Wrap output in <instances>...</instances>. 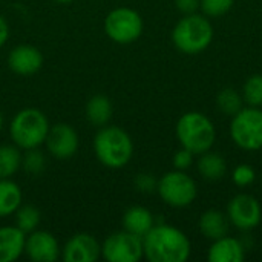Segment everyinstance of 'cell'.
I'll use <instances>...</instances> for the list:
<instances>
[{
    "instance_id": "ba28073f",
    "label": "cell",
    "mask_w": 262,
    "mask_h": 262,
    "mask_svg": "<svg viewBox=\"0 0 262 262\" xmlns=\"http://www.w3.org/2000/svg\"><path fill=\"white\" fill-rule=\"evenodd\" d=\"M143 17L138 11L120 6L112 9L104 18L106 35L118 45H130L143 34Z\"/></svg>"
},
{
    "instance_id": "6da1fadb",
    "label": "cell",
    "mask_w": 262,
    "mask_h": 262,
    "mask_svg": "<svg viewBox=\"0 0 262 262\" xmlns=\"http://www.w3.org/2000/svg\"><path fill=\"white\" fill-rule=\"evenodd\" d=\"M143 252L150 262H186L192 253V246L180 229L155 224L143 236Z\"/></svg>"
},
{
    "instance_id": "484cf974",
    "label": "cell",
    "mask_w": 262,
    "mask_h": 262,
    "mask_svg": "<svg viewBox=\"0 0 262 262\" xmlns=\"http://www.w3.org/2000/svg\"><path fill=\"white\" fill-rule=\"evenodd\" d=\"M21 166L28 173L40 175L46 167V157H45V154L41 150H38V147L28 149L26 154L21 158Z\"/></svg>"
},
{
    "instance_id": "603a6c76",
    "label": "cell",
    "mask_w": 262,
    "mask_h": 262,
    "mask_svg": "<svg viewBox=\"0 0 262 262\" xmlns=\"http://www.w3.org/2000/svg\"><path fill=\"white\" fill-rule=\"evenodd\" d=\"M216 106L224 115L233 117L236 112H239L244 107V100L236 89L224 88L216 97Z\"/></svg>"
},
{
    "instance_id": "3957f363",
    "label": "cell",
    "mask_w": 262,
    "mask_h": 262,
    "mask_svg": "<svg viewBox=\"0 0 262 262\" xmlns=\"http://www.w3.org/2000/svg\"><path fill=\"white\" fill-rule=\"evenodd\" d=\"M175 132L181 147L190 150L193 155H201L210 150L216 141V129L212 120L196 111L181 115Z\"/></svg>"
},
{
    "instance_id": "277c9868",
    "label": "cell",
    "mask_w": 262,
    "mask_h": 262,
    "mask_svg": "<svg viewBox=\"0 0 262 262\" xmlns=\"http://www.w3.org/2000/svg\"><path fill=\"white\" fill-rule=\"evenodd\" d=\"M213 40V28L206 15L186 14L172 29L175 48L187 55H196L206 51Z\"/></svg>"
},
{
    "instance_id": "30bf717a",
    "label": "cell",
    "mask_w": 262,
    "mask_h": 262,
    "mask_svg": "<svg viewBox=\"0 0 262 262\" xmlns=\"http://www.w3.org/2000/svg\"><path fill=\"white\" fill-rule=\"evenodd\" d=\"M227 218L238 230L249 232L259 226L262 220V209L259 201L249 195L239 193L233 196L227 206Z\"/></svg>"
},
{
    "instance_id": "f1b7e54d",
    "label": "cell",
    "mask_w": 262,
    "mask_h": 262,
    "mask_svg": "<svg viewBox=\"0 0 262 262\" xmlns=\"http://www.w3.org/2000/svg\"><path fill=\"white\" fill-rule=\"evenodd\" d=\"M134 186L138 192L141 193H152L157 190V186H158V180L152 175V173H147V172H143V173H138L134 180Z\"/></svg>"
},
{
    "instance_id": "9c48e42d",
    "label": "cell",
    "mask_w": 262,
    "mask_h": 262,
    "mask_svg": "<svg viewBox=\"0 0 262 262\" xmlns=\"http://www.w3.org/2000/svg\"><path fill=\"white\" fill-rule=\"evenodd\" d=\"M101 256L107 262H138L144 258L143 238L127 230L115 232L103 241Z\"/></svg>"
},
{
    "instance_id": "f546056e",
    "label": "cell",
    "mask_w": 262,
    "mask_h": 262,
    "mask_svg": "<svg viewBox=\"0 0 262 262\" xmlns=\"http://www.w3.org/2000/svg\"><path fill=\"white\" fill-rule=\"evenodd\" d=\"M172 161H173V167L177 170H187L193 164V154L190 150L181 147L180 150L175 152Z\"/></svg>"
},
{
    "instance_id": "d6a6232c",
    "label": "cell",
    "mask_w": 262,
    "mask_h": 262,
    "mask_svg": "<svg viewBox=\"0 0 262 262\" xmlns=\"http://www.w3.org/2000/svg\"><path fill=\"white\" fill-rule=\"evenodd\" d=\"M2 127H3V114L0 112V130H2Z\"/></svg>"
},
{
    "instance_id": "9a60e30c",
    "label": "cell",
    "mask_w": 262,
    "mask_h": 262,
    "mask_svg": "<svg viewBox=\"0 0 262 262\" xmlns=\"http://www.w3.org/2000/svg\"><path fill=\"white\" fill-rule=\"evenodd\" d=\"M207 259L210 262H243L246 259V247L239 239L226 235L212 241Z\"/></svg>"
},
{
    "instance_id": "8992f818",
    "label": "cell",
    "mask_w": 262,
    "mask_h": 262,
    "mask_svg": "<svg viewBox=\"0 0 262 262\" xmlns=\"http://www.w3.org/2000/svg\"><path fill=\"white\" fill-rule=\"evenodd\" d=\"M230 137L233 143L249 152L262 149V109L247 106L232 117Z\"/></svg>"
},
{
    "instance_id": "d4e9b609",
    "label": "cell",
    "mask_w": 262,
    "mask_h": 262,
    "mask_svg": "<svg viewBox=\"0 0 262 262\" xmlns=\"http://www.w3.org/2000/svg\"><path fill=\"white\" fill-rule=\"evenodd\" d=\"M243 100L247 106L262 107V74L250 75L243 88Z\"/></svg>"
},
{
    "instance_id": "7c38bea8",
    "label": "cell",
    "mask_w": 262,
    "mask_h": 262,
    "mask_svg": "<svg viewBox=\"0 0 262 262\" xmlns=\"http://www.w3.org/2000/svg\"><path fill=\"white\" fill-rule=\"evenodd\" d=\"M25 253L34 262H55L61 256L57 238L46 230H34L25 243Z\"/></svg>"
},
{
    "instance_id": "5bb4252c",
    "label": "cell",
    "mask_w": 262,
    "mask_h": 262,
    "mask_svg": "<svg viewBox=\"0 0 262 262\" xmlns=\"http://www.w3.org/2000/svg\"><path fill=\"white\" fill-rule=\"evenodd\" d=\"M8 66L17 75H34L43 66V54L32 45H18L8 54Z\"/></svg>"
},
{
    "instance_id": "4dcf8cb0",
    "label": "cell",
    "mask_w": 262,
    "mask_h": 262,
    "mask_svg": "<svg viewBox=\"0 0 262 262\" xmlns=\"http://www.w3.org/2000/svg\"><path fill=\"white\" fill-rule=\"evenodd\" d=\"M175 6L180 12L186 14H193L200 9V3L201 0H173Z\"/></svg>"
},
{
    "instance_id": "4316f807",
    "label": "cell",
    "mask_w": 262,
    "mask_h": 262,
    "mask_svg": "<svg viewBox=\"0 0 262 262\" xmlns=\"http://www.w3.org/2000/svg\"><path fill=\"white\" fill-rule=\"evenodd\" d=\"M233 3L235 0H201L200 8L203 9V14L206 17L218 18L226 15L232 9Z\"/></svg>"
},
{
    "instance_id": "7402d4cb",
    "label": "cell",
    "mask_w": 262,
    "mask_h": 262,
    "mask_svg": "<svg viewBox=\"0 0 262 262\" xmlns=\"http://www.w3.org/2000/svg\"><path fill=\"white\" fill-rule=\"evenodd\" d=\"M21 152L15 144L0 146V180L11 178L21 167Z\"/></svg>"
},
{
    "instance_id": "5b68a950",
    "label": "cell",
    "mask_w": 262,
    "mask_h": 262,
    "mask_svg": "<svg viewBox=\"0 0 262 262\" xmlns=\"http://www.w3.org/2000/svg\"><path fill=\"white\" fill-rule=\"evenodd\" d=\"M49 127V120L40 109L25 107L11 120L9 135L17 147L28 150L45 144Z\"/></svg>"
},
{
    "instance_id": "2e32d148",
    "label": "cell",
    "mask_w": 262,
    "mask_h": 262,
    "mask_svg": "<svg viewBox=\"0 0 262 262\" xmlns=\"http://www.w3.org/2000/svg\"><path fill=\"white\" fill-rule=\"evenodd\" d=\"M26 233L17 226L0 227V262L17 261L25 253Z\"/></svg>"
},
{
    "instance_id": "52a82bcc",
    "label": "cell",
    "mask_w": 262,
    "mask_h": 262,
    "mask_svg": "<svg viewBox=\"0 0 262 262\" xmlns=\"http://www.w3.org/2000/svg\"><path fill=\"white\" fill-rule=\"evenodd\" d=\"M157 192L160 198L170 207L190 206L198 193L195 180L186 173V170H170L158 180Z\"/></svg>"
},
{
    "instance_id": "8fae6325",
    "label": "cell",
    "mask_w": 262,
    "mask_h": 262,
    "mask_svg": "<svg viewBox=\"0 0 262 262\" xmlns=\"http://www.w3.org/2000/svg\"><path fill=\"white\" fill-rule=\"evenodd\" d=\"M48 152L57 160H68L74 157L80 146L77 130L68 123H58L49 127L45 140Z\"/></svg>"
},
{
    "instance_id": "44dd1931",
    "label": "cell",
    "mask_w": 262,
    "mask_h": 262,
    "mask_svg": "<svg viewBox=\"0 0 262 262\" xmlns=\"http://www.w3.org/2000/svg\"><path fill=\"white\" fill-rule=\"evenodd\" d=\"M23 193L17 183L11 178L0 180V218H6L21 206Z\"/></svg>"
},
{
    "instance_id": "836d02e7",
    "label": "cell",
    "mask_w": 262,
    "mask_h": 262,
    "mask_svg": "<svg viewBox=\"0 0 262 262\" xmlns=\"http://www.w3.org/2000/svg\"><path fill=\"white\" fill-rule=\"evenodd\" d=\"M54 2H57V3H71L72 0H54Z\"/></svg>"
},
{
    "instance_id": "83f0119b",
    "label": "cell",
    "mask_w": 262,
    "mask_h": 262,
    "mask_svg": "<svg viewBox=\"0 0 262 262\" xmlns=\"http://www.w3.org/2000/svg\"><path fill=\"white\" fill-rule=\"evenodd\" d=\"M256 178V172L249 164H239L232 172V180L238 187H247L250 186Z\"/></svg>"
},
{
    "instance_id": "1f68e13d",
    "label": "cell",
    "mask_w": 262,
    "mask_h": 262,
    "mask_svg": "<svg viewBox=\"0 0 262 262\" xmlns=\"http://www.w3.org/2000/svg\"><path fill=\"white\" fill-rule=\"evenodd\" d=\"M9 38V25L3 15H0V48L5 46V43Z\"/></svg>"
},
{
    "instance_id": "d6986e66",
    "label": "cell",
    "mask_w": 262,
    "mask_h": 262,
    "mask_svg": "<svg viewBox=\"0 0 262 262\" xmlns=\"http://www.w3.org/2000/svg\"><path fill=\"white\" fill-rule=\"evenodd\" d=\"M112 114H114L112 101L106 95L97 94L91 97L89 101L86 103V118L89 120L91 124L97 127L106 126L111 121Z\"/></svg>"
},
{
    "instance_id": "7a4b0ae2",
    "label": "cell",
    "mask_w": 262,
    "mask_h": 262,
    "mask_svg": "<svg viewBox=\"0 0 262 262\" xmlns=\"http://www.w3.org/2000/svg\"><path fill=\"white\" fill-rule=\"evenodd\" d=\"M97 160L107 169H123L134 157L130 135L118 126H103L94 137Z\"/></svg>"
},
{
    "instance_id": "4fadbf2b",
    "label": "cell",
    "mask_w": 262,
    "mask_h": 262,
    "mask_svg": "<svg viewBox=\"0 0 262 262\" xmlns=\"http://www.w3.org/2000/svg\"><path fill=\"white\" fill-rule=\"evenodd\" d=\"M61 258L66 262H95L101 258V244L89 233H75L66 241Z\"/></svg>"
},
{
    "instance_id": "e0dca14e",
    "label": "cell",
    "mask_w": 262,
    "mask_h": 262,
    "mask_svg": "<svg viewBox=\"0 0 262 262\" xmlns=\"http://www.w3.org/2000/svg\"><path fill=\"white\" fill-rule=\"evenodd\" d=\"M155 226V218L152 212L143 206H132L123 215V229L137 235L144 236Z\"/></svg>"
},
{
    "instance_id": "cb8c5ba5",
    "label": "cell",
    "mask_w": 262,
    "mask_h": 262,
    "mask_svg": "<svg viewBox=\"0 0 262 262\" xmlns=\"http://www.w3.org/2000/svg\"><path fill=\"white\" fill-rule=\"evenodd\" d=\"M40 220H41V215H40V210L35 206L21 204L15 210V226L25 233L34 232L38 227Z\"/></svg>"
},
{
    "instance_id": "ffe728a7",
    "label": "cell",
    "mask_w": 262,
    "mask_h": 262,
    "mask_svg": "<svg viewBox=\"0 0 262 262\" xmlns=\"http://www.w3.org/2000/svg\"><path fill=\"white\" fill-rule=\"evenodd\" d=\"M196 169H198V173L204 180L220 181V180H223V177L227 172V163L221 155L207 150L200 155V158L196 161Z\"/></svg>"
},
{
    "instance_id": "ac0fdd59",
    "label": "cell",
    "mask_w": 262,
    "mask_h": 262,
    "mask_svg": "<svg viewBox=\"0 0 262 262\" xmlns=\"http://www.w3.org/2000/svg\"><path fill=\"white\" fill-rule=\"evenodd\" d=\"M198 226L203 236H206L210 241L220 239L229 233V218L216 209L206 210L201 215Z\"/></svg>"
}]
</instances>
